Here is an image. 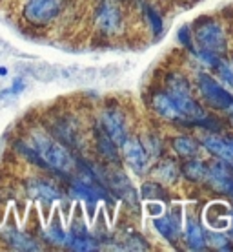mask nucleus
<instances>
[{"instance_id": "1", "label": "nucleus", "mask_w": 233, "mask_h": 252, "mask_svg": "<svg viewBox=\"0 0 233 252\" xmlns=\"http://www.w3.org/2000/svg\"><path fill=\"white\" fill-rule=\"evenodd\" d=\"M27 143L40 156L48 170H55L58 174H71L75 170V159L71 158V154L48 133L40 132V130L31 132Z\"/></svg>"}, {"instance_id": "2", "label": "nucleus", "mask_w": 233, "mask_h": 252, "mask_svg": "<svg viewBox=\"0 0 233 252\" xmlns=\"http://www.w3.org/2000/svg\"><path fill=\"white\" fill-rule=\"evenodd\" d=\"M168 95L171 97V101L175 102L177 108L181 110V114L186 119L193 121V123H204L206 121V114L204 110L199 106V102L191 97L188 88V82L186 79L181 75H170L168 77Z\"/></svg>"}, {"instance_id": "3", "label": "nucleus", "mask_w": 233, "mask_h": 252, "mask_svg": "<svg viewBox=\"0 0 233 252\" xmlns=\"http://www.w3.org/2000/svg\"><path fill=\"white\" fill-rule=\"evenodd\" d=\"M195 40L201 50L211 51L215 55L226 51V33L222 26L213 20H206L195 30Z\"/></svg>"}, {"instance_id": "4", "label": "nucleus", "mask_w": 233, "mask_h": 252, "mask_svg": "<svg viewBox=\"0 0 233 252\" xmlns=\"http://www.w3.org/2000/svg\"><path fill=\"white\" fill-rule=\"evenodd\" d=\"M62 9V0H26L24 19L33 26H44Z\"/></svg>"}, {"instance_id": "5", "label": "nucleus", "mask_w": 233, "mask_h": 252, "mask_svg": "<svg viewBox=\"0 0 233 252\" xmlns=\"http://www.w3.org/2000/svg\"><path fill=\"white\" fill-rule=\"evenodd\" d=\"M197 86L201 90L202 97L217 110H228L233 104V97L222 88L217 81H213L208 73H199L197 75Z\"/></svg>"}, {"instance_id": "6", "label": "nucleus", "mask_w": 233, "mask_h": 252, "mask_svg": "<svg viewBox=\"0 0 233 252\" xmlns=\"http://www.w3.org/2000/svg\"><path fill=\"white\" fill-rule=\"evenodd\" d=\"M232 208L224 201H211L204 208V223L209 230H226L232 225Z\"/></svg>"}, {"instance_id": "7", "label": "nucleus", "mask_w": 233, "mask_h": 252, "mask_svg": "<svg viewBox=\"0 0 233 252\" xmlns=\"http://www.w3.org/2000/svg\"><path fill=\"white\" fill-rule=\"evenodd\" d=\"M120 146H122L128 166L135 174H144L146 168H148V163H150V156L144 150V146L140 145L137 139H128V137Z\"/></svg>"}, {"instance_id": "8", "label": "nucleus", "mask_w": 233, "mask_h": 252, "mask_svg": "<svg viewBox=\"0 0 233 252\" xmlns=\"http://www.w3.org/2000/svg\"><path fill=\"white\" fill-rule=\"evenodd\" d=\"M122 24L120 9L113 0H104L97 9V26L104 33H117Z\"/></svg>"}, {"instance_id": "9", "label": "nucleus", "mask_w": 233, "mask_h": 252, "mask_svg": "<svg viewBox=\"0 0 233 252\" xmlns=\"http://www.w3.org/2000/svg\"><path fill=\"white\" fill-rule=\"evenodd\" d=\"M101 125L102 130L107 133V137L111 139L117 146H120L126 141V125H124L122 115L117 110H104L101 114Z\"/></svg>"}, {"instance_id": "10", "label": "nucleus", "mask_w": 233, "mask_h": 252, "mask_svg": "<svg viewBox=\"0 0 233 252\" xmlns=\"http://www.w3.org/2000/svg\"><path fill=\"white\" fill-rule=\"evenodd\" d=\"M26 192L31 199L44 203H53L60 199V192L53 183H50L48 179L42 177H31L26 181Z\"/></svg>"}, {"instance_id": "11", "label": "nucleus", "mask_w": 233, "mask_h": 252, "mask_svg": "<svg viewBox=\"0 0 233 252\" xmlns=\"http://www.w3.org/2000/svg\"><path fill=\"white\" fill-rule=\"evenodd\" d=\"M206 179L213 189L224 194H233V172L226 166L224 161H215L206 170Z\"/></svg>"}, {"instance_id": "12", "label": "nucleus", "mask_w": 233, "mask_h": 252, "mask_svg": "<svg viewBox=\"0 0 233 252\" xmlns=\"http://www.w3.org/2000/svg\"><path fill=\"white\" fill-rule=\"evenodd\" d=\"M0 238L13 251H40L37 240H33L29 234L19 230L15 227H6L0 230Z\"/></svg>"}, {"instance_id": "13", "label": "nucleus", "mask_w": 233, "mask_h": 252, "mask_svg": "<svg viewBox=\"0 0 233 252\" xmlns=\"http://www.w3.org/2000/svg\"><path fill=\"white\" fill-rule=\"evenodd\" d=\"M202 145L206 146L213 156L224 161L226 164H233V139L215 135V133H206L202 135Z\"/></svg>"}, {"instance_id": "14", "label": "nucleus", "mask_w": 233, "mask_h": 252, "mask_svg": "<svg viewBox=\"0 0 233 252\" xmlns=\"http://www.w3.org/2000/svg\"><path fill=\"white\" fill-rule=\"evenodd\" d=\"M66 247H70L73 251H97V243L95 240L89 238L88 230L84 225H78V223H73V227L68 234H66Z\"/></svg>"}, {"instance_id": "15", "label": "nucleus", "mask_w": 233, "mask_h": 252, "mask_svg": "<svg viewBox=\"0 0 233 252\" xmlns=\"http://www.w3.org/2000/svg\"><path fill=\"white\" fill-rule=\"evenodd\" d=\"M107 185H109L122 199H126L133 207H137V201H139L137 192L133 189V185L129 183V179H128L122 172H111V174L107 176Z\"/></svg>"}, {"instance_id": "16", "label": "nucleus", "mask_w": 233, "mask_h": 252, "mask_svg": "<svg viewBox=\"0 0 233 252\" xmlns=\"http://www.w3.org/2000/svg\"><path fill=\"white\" fill-rule=\"evenodd\" d=\"M153 110H155L160 117L170 119V121H181L184 117L168 94H157L153 97Z\"/></svg>"}, {"instance_id": "17", "label": "nucleus", "mask_w": 233, "mask_h": 252, "mask_svg": "<svg viewBox=\"0 0 233 252\" xmlns=\"http://www.w3.org/2000/svg\"><path fill=\"white\" fill-rule=\"evenodd\" d=\"M184 234H186V243L193 251H202L204 249V234H202L199 223L191 216L184 220Z\"/></svg>"}, {"instance_id": "18", "label": "nucleus", "mask_w": 233, "mask_h": 252, "mask_svg": "<svg viewBox=\"0 0 233 252\" xmlns=\"http://www.w3.org/2000/svg\"><path fill=\"white\" fill-rule=\"evenodd\" d=\"M153 227H155V230H157L162 238H166L168 241H175L177 238H179V232H181V228L177 227L170 218H166V216L153 218Z\"/></svg>"}, {"instance_id": "19", "label": "nucleus", "mask_w": 233, "mask_h": 252, "mask_svg": "<svg viewBox=\"0 0 233 252\" xmlns=\"http://www.w3.org/2000/svg\"><path fill=\"white\" fill-rule=\"evenodd\" d=\"M171 145H173V150H175L179 156H182V158H191V156H195L197 152H199V145H197L191 137H188V135L175 137Z\"/></svg>"}, {"instance_id": "20", "label": "nucleus", "mask_w": 233, "mask_h": 252, "mask_svg": "<svg viewBox=\"0 0 233 252\" xmlns=\"http://www.w3.org/2000/svg\"><path fill=\"white\" fill-rule=\"evenodd\" d=\"M66 230L62 228V225H60V220H58L57 216L53 218V221L50 223V227L46 228V240L50 241L51 245H66Z\"/></svg>"}, {"instance_id": "21", "label": "nucleus", "mask_w": 233, "mask_h": 252, "mask_svg": "<svg viewBox=\"0 0 233 252\" xmlns=\"http://www.w3.org/2000/svg\"><path fill=\"white\" fill-rule=\"evenodd\" d=\"M97 141H99V150H101L102 158H106L107 161H115L117 159V145L107 137V133L102 128L97 133Z\"/></svg>"}, {"instance_id": "22", "label": "nucleus", "mask_w": 233, "mask_h": 252, "mask_svg": "<svg viewBox=\"0 0 233 252\" xmlns=\"http://www.w3.org/2000/svg\"><path fill=\"white\" fill-rule=\"evenodd\" d=\"M213 68H217L219 71V77L224 84H228L230 88H233V63L230 61H224V59H217Z\"/></svg>"}, {"instance_id": "23", "label": "nucleus", "mask_w": 233, "mask_h": 252, "mask_svg": "<svg viewBox=\"0 0 233 252\" xmlns=\"http://www.w3.org/2000/svg\"><path fill=\"white\" fill-rule=\"evenodd\" d=\"M206 170L208 166H204L201 161H189L186 166H184V174L189 177V179H195V181H201L206 177Z\"/></svg>"}, {"instance_id": "24", "label": "nucleus", "mask_w": 233, "mask_h": 252, "mask_svg": "<svg viewBox=\"0 0 233 252\" xmlns=\"http://www.w3.org/2000/svg\"><path fill=\"white\" fill-rule=\"evenodd\" d=\"M208 245H213L215 249H222V251H228V238L224 234H221V230H211L208 234Z\"/></svg>"}, {"instance_id": "25", "label": "nucleus", "mask_w": 233, "mask_h": 252, "mask_svg": "<svg viewBox=\"0 0 233 252\" xmlns=\"http://www.w3.org/2000/svg\"><path fill=\"white\" fill-rule=\"evenodd\" d=\"M142 195H144L146 199H160V197H166V192L162 190V187H158V185H153V183H146L142 185Z\"/></svg>"}, {"instance_id": "26", "label": "nucleus", "mask_w": 233, "mask_h": 252, "mask_svg": "<svg viewBox=\"0 0 233 252\" xmlns=\"http://www.w3.org/2000/svg\"><path fill=\"white\" fill-rule=\"evenodd\" d=\"M144 15L146 19H148V22H150V26H152V30L155 33H160V30H162V19H160V15H158L155 9H152V7H144Z\"/></svg>"}, {"instance_id": "27", "label": "nucleus", "mask_w": 233, "mask_h": 252, "mask_svg": "<svg viewBox=\"0 0 233 252\" xmlns=\"http://www.w3.org/2000/svg\"><path fill=\"white\" fill-rule=\"evenodd\" d=\"M24 90H26V81L24 79H20V77H17V79L13 81L11 86L0 94V97H2V95H7V97H17V95H20Z\"/></svg>"}, {"instance_id": "28", "label": "nucleus", "mask_w": 233, "mask_h": 252, "mask_svg": "<svg viewBox=\"0 0 233 252\" xmlns=\"http://www.w3.org/2000/svg\"><path fill=\"white\" fill-rule=\"evenodd\" d=\"M158 176L162 179H168V181H175L177 179V166L173 163H164L160 168H158Z\"/></svg>"}, {"instance_id": "29", "label": "nucleus", "mask_w": 233, "mask_h": 252, "mask_svg": "<svg viewBox=\"0 0 233 252\" xmlns=\"http://www.w3.org/2000/svg\"><path fill=\"white\" fill-rule=\"evenodd\" d=\"M146 212L152 218H157V216L164 214V205L160 201H148L146 203Z\"/></svg>"}, {"instance_id": "30", "label": "nucleus", "mask_w": 233, "mask_h": 252, "mask_svg": "<svg viewBox=\"0 0 233 252\" xmlns=\"http://www.w3.org/2000/svg\"><path fill=\"white\" fill-rule=\"evenodd\" d=\"M177 35H179V40H181L184 46L191 48V33H189V26H182Z\"/></svg>"}, {"instance_id": "31", "label": "nucleus", "mask_w": 233, "mask_h": 252, "mask_svg": "<svg viewBox=\"0 0 233 252\" xmlns=\"http://www.w3.org/2000/svg\"><path fill=\"white\" fill-rule=\"evenodd\" d=\"M226 112H228V115H230V119H232V123H233V104H232L230 108H228Z\"/></svg>"}, {"instance_id": "32", "label": "nucleus", "mask_w": 233, "mask_h": 252, "mask_svg": "<svg viewBox=\"0 0 233 252\" xmlns=\"http://www.w3.org/2000/svg\"><path fill=\"white\" fill-rule=\"evenodd\" d=\"M0 75H6V68H0Z\"/></svg>"}]
</instances>
